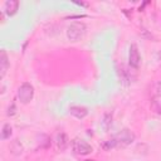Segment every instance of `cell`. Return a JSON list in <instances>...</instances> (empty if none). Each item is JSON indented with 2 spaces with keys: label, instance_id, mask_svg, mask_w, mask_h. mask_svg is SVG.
I'll return each mask as SVG.
<instances>
[{
  "label": "cell",
  "instance_id": "obj_9",
  "mask_svg": "<svg viewBox=\"0 0 161 161\" xmlns=\"http://www.w3.org/2000/svg\"><path fill=\"white\" fill-rule=\"evenodd\" d=\"M68 145H69V138H68V136H67L64 132L59 133V135L57 136V147H58V150H59V151H64V150L68 147Z\"/></svg>",
  "mask_w": 161,
  "mask_h": 161
},
{
  "label": "cell",
  "instance_id": "obj_7",
  "mask_svg": "<svg viewBox=\"0 0 161 161\" xmlns=\"http://www.w3.org/2000/svg\"><path fill=\"white\" fill-rule=\"evenodd\" d=\"M19 9V1L18 0H8L4 5V13L8 15V16H13L16 14Z\"/></svg>",
  "mask_w": 161,
  "mask_h": 161
},
{
  "label": "cell",
  "instance_id": "obj_3",
  "mask_svg": "<svg viewBox=\"0 0 161 161\" xmlns=\"http://www.w3.org/2000/svg\"><path fill=\"white\" fill-rule=\"evenodd\" d=\"M113 138L116 140L117 147H126V146L131 145V143L135 141L136 136H135V133H133L131 130L123 128V130H121L117 135H114Z\"/></svg>",
  "mask_w": 161,
  "mask_h": 161
},
{
  "label": "cell",
  "instance_id": "obj_13",
  "mask_svg": "<svg viewBox=\"0 0 161 161\" xmlns=\"http://www.w3.org/2000/svg\"><path fill=\"white\" fill-rule=\"evenodd\" d=\"M15 113H16V106H15V103H14V102H11V103H10V106L8 107V112H6V114L11 117V116H14Z\"/></svg>",
  "mask_w": 161,
  "mask_h": 161
},
{
  "label": "cell",
  "instance_id": "obj_1",
  "mask_svg": "<svg viewBox=\"0 0 161 161\" xmlns=\"http://www.w3.org/2000/svg\"><path fill=\"white\" fill-rule=\"evenodd\" d=\"M87 33V26L83 21H73L67 29V36L72 42L80 40Z\"/></svg>",
  "mask_w": 161,
  "mask_h": 161
},
{
  "label": "cell",
  "instance_id": "obj_11",
  "mask_svg": "<svg viewBox=\"0 0 161 161\" xmlns=\"http://www.w3.org/2000/svg\"><path fill=\"white\" fill-rule=\"evenodd\" d=\"M101 146H102V148H103V150H106V151H109V150H112V148L117 147V143H116V140L112 137V138H109V140H106V141H103V142L101 143Z\"/></svg>",
  "mask_w": 161,
  "mask_h": 161
},
{
  "label": "cell",
  "instance_id": "obj_10",
  "mask_svg": "<svg viewBox=\"0 0 161 161\" xmlns=\"http://www.w3.org/2000/svg\"><path fill=\"white\" fill-rule=\"evenodd\" d=\"M11 133H13V127L10 126V123H5L3 126V130H1V140L10 138Z\"/></svg>",
  "mask_w": 161,
  "mask_h": 161
},
{
  "label": "cell",
  "instance_id": "obj_15",
  "mask_svg": "<svg viewBox=\"0 0 161 161\" xmlns=\"http://www.w3.org/2000/svg\"><path fill=\"white\" fill-rule=\"evenodd\" d=\"M74 4L80 5V6H88V4L87 3H83V1H74Z\"/></svg>",
  "mask_w": 161,
  "mask_h": 161
},
{
  "label": "cell",
  "instance_id": "obj_8",
  "mask_svg": "<svg viewBox=\"0 0 161 161\" xmlns=\"http://www.w3.org/2000/svg\"><path fill=\"white\" fill-rule=\"evenodd\" d=\"M9 68V58L5 50L0 52V77L4 78L6 74V70Z\"/></svg>",
  "mask_w": 161,
  "mask_h": 161
},
{
  "label": "cell",
  "instance_id": "obj_2",
  "mask_svg": "<svg viewBox=\"0 0 161 161\" xmlns=\"http://www.w3.org/2000/svg\"><path fill=\"white\" fill-rule=\"evenodd\" d=\"M16 96H18V99H19L20 103L28 104V103L34 98V87H33L30 83L24 82V83H21V84L19 86Z\"/></svg>",
  "mask_w": 161,
  "mask_h": 161
},
{
  "label": "cell",
  "instance_id": "obj_18",
  "mask_svg": "<svg viewBox=\"0 0 161 161\" xmlns=\"http://www.w3.org/2000/svg\"><path fill=\"white\" fill-rule=\"evenodd\" d=\"M86 161H94V160H86Z\"/></svg>",
  "mask_w": 161,
  "mask_h": 161
},
{
  "label": "cell",
  "instance_id": "obj_6",
  "mask_svg": "<svg viewBox=\"0 0 161 161\" xmlns=\"http://www.w3.org/2000/svg\"><path fill=\"white\" fill-rule=\"evenodd\" d=\"M69 112H70V114L73 117H75L78 119H82V118H84L88 114V109L84 106H78V104L70 106L69 107Z\"/></svg>",
  "mask_w": 161,
  "mask_h": 161
},
{
  "label": "cell",
  "instance_id": "obj_5",
  "mask_svg": "<svg viewBox=\"0 0 161 161\" xmlns=\"http://www.w3.org/2000/svg\"><path fill=\"white\" fill-rule=\"evenodd\" d=\"M140 63H141V57H140L138 49H137L136 44H132L130 47V52H128V64H130V67L137 69L140 67Z\"/></svg>",
  "mask_w": 161,
  "mask_h": 161
},
{
  "label": "cell",
  "instance_id": "obj_14",
  "mask_svg": "<svg viewBox=\"0 0 161 161\" xmlns=\"http://www.w3.org/2000/svg\"><path fill=\"white\" fill-rule=\"evenodd\" d=\"M156 94H157V97H158V99L161 101V80L156 84Z\"/></svg>",
  "mask_w": 161,
  "mask_h": 161
},
{
  "label": "cell",
  "instance_id": "obj_17",
  "mask_svg": "<svg viewBox=\"0 0 161 161\" xmlns=\"http://www.w3.org/2000/svg\"><path fill=\"white\" fill-rule=\"evenodd\" d=\"M158 58H160V59H161V52H160V53H158Z\"/></svg>",
  "mask_w": 161,
  "mask_h": 161
},
{
  "label": "cell",
  "instance_id": "obj_12",
  "mask_svg": "<svg viewBox=\"0 0 161 161\" xmlns=\"http://www.w3.org/2000/svg\"><path fill=\"white\" fill-rule=\"evenodd\" d=\"M111 123H112V114L111 113H106L104 114V118H103V127H104L106 131L109 128Z\"/></svg>",
  "mask_w": 161,
  "mask_h": 161
},
{
  "label": "cell",
  "instance_id": "obj_16",
  "mask_svg": "<svg viewBox=\"0 0 161 161\" xmlns=\"http://www.w3.org/2000/svg\"><path fill=\"white\" fill-rule=\"evenodd\" d=\"M147 4H148V1H145V3H143V4H142V5L140 6V8H138V10H140V11H141V10H143V8H145V6L147 5Z\"/></svg>",
  "mask_w": 161,
  "mask_h": 161
},
{
  "label": "cell",
  "instance_id": "obj_4",
  "mask_svg": "<svg viewBox=\"0 0 161 161\" xmlns=\"http://www.w3.org/2000/svg\"><path fill=\"white\" fill-rule=\"evenodd\" d=\"M72 148L77 155H80V156L89 155L93 151V148L89 143H87L86 141L79 140V138H75V140L72 141Z\"/></svg>",
  "mask_w": 161,
  "mask_h": 161
}]
</instances>
